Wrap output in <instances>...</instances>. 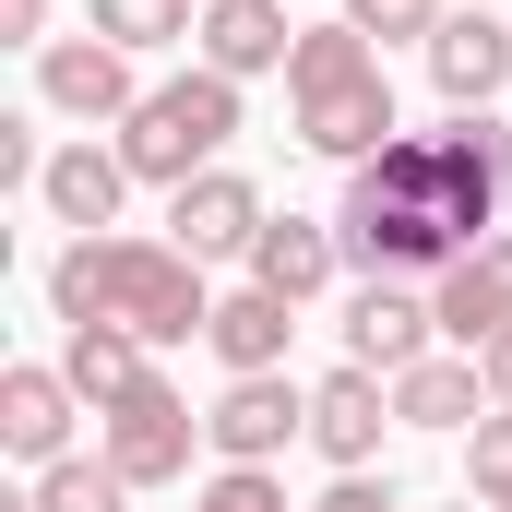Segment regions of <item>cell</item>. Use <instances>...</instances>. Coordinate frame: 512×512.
Segmentation results:
<instances>
[{"label": "cell", "instance_id": "obj_1", "mask_svg": "<svg viewBox=\"0 0 512 512\" xmlns=\"http://www.w3.org/2000/svg\"><path fill=\"white\" fill-rule=\"evenodd\" d=\"M501 179H512V131L489 108L453 120V131H393L370 167H346L334 239H346V262H370V274H441V262L477 251V239H501L489 227L501 215Z\"/></svg>", "mask_w": 512, "mask_h": 512}, {"label": "cell", "instance_id": "obj_2", "mask_svg": "<svg viewBox=\"0 0 512 512\" xmlns=\"http://www.w3.org/2000/svg\"><path fill=\"white\" fill-rule=\"evenodd\" d=\"M48 310L60 322H120L143 346H191L215 334V298H203V262L179 239H72L48 262Z\"/></svg>", "mask_w": 512, "mask_h": 512}, {"label": "cell", "instance_id": "obj_3", "mask_svg": "<svg viewBox=\"0 0 512 512\" xmlns=\"http://www.w3.org/2000/svg\"><path fill=\"white\" fill-rule=\"evenodd\" d=\"M286 96H298V143H310V155L370 167L393 143V84H382V48H370L358 24H298Z\"/></svg>", "mask_w": 512, "mask_h": 512}, {"label": "cell", "instance_id": "obj_4", "mask_svg": "<svg viewBox=\"0 0 512 512\" xmlns=\"http://www.w3.org/2000/svg\"><path fill=\"white\" fill-rule=\"evenodd\" d=\"M227 131H239V84H227V72H179V84H155V96L120 120V167H131V179L191 191V179L215 167Z\"/></svg>", "mask_w": 512, "mask_h": 512}, {"label": "cell", "instance_id": "obj_5", "mask_svg": "<svg viewBox=\"0 0 512 512\" xmlns=\"http://www.w3.org/2000/svg\"><path fill=\"white\" fill-rule=\"evenodd\" d=\"M191 441H203V417H191L167 382H143V393H120V405H108V465H120L131 489L191 477Z\"/></svg>", "mask_w": 512, "mask_h": 512}, {"label": "cell", "instance_id": "obj_6", "mask_svg": "<svg viewBox=\"0 0 512 512\" xmlns=\"http://www.w3.org/2000/svg\"><path fill=\"white\" fill-rule=\"evenodd\" d=\"M298 429H310V393L286 382V370H251V382H227V393H215V417H203V441H215L227 465H274Z\"/></svg>", "mask_w": 512, "mask_h": 512}, {"label": "cell", "instance_id": "obj_7", "mask_svg": "<svg viewBox=\"0 0 512 512\" xmlns=\"http://www.w3.org/2000/svg\"><path fill=\"white\" fill-rule=\"evenodd\" d=\"M429 334H441V310H429V298H405L393 274H370V286L346 298V370H382V382H405V370L429 358Z\"/></svg>", "mask_w": 512, "mask_h": 512}, {"label": "cell", "instance_id": "obj_8", "mask_svg": "<svg viewBox=\"0 0 512 512\" xmlns=\"http://www.w3.org/2000/svg\"><path fill=\"white\" fill-rule=\"evenodd\" d=\"M36 96H48L60 120H131V108H143V96H131V48H108V36L36 48Z\"/></svg>", "mask_w": 512, "mask_h": 512}, {"label": "cell", "instance_id": "obj_9", "mask_svg": "<svg viewBox=\"0 0 512 512\" xmlns=\"http://www.w3.org/2000/svg\"><path fill=\"white\" fill-rule=\"evenodd\" d=\"M167 227H179V251H191V262H227V251L251 262V239L274 227V215H262V191L239 179V167H203L191 191H167Z\"/></svg>", "mask_w": 512, "mask_h": 512}, {"label": "cell", "instance_id": "obj_10", "mask_svg": "<svg viewBox=\"0 0 512 512\" xmlns=\"http://www.w3.org/2000/svg\"><path fill=\"white\" fill-rule=\"evenodd\" d=\"M429 84L453 96V120H477V108L512 84V24H489V12H453V24L429 36Z\"/></svg>", "mask_w": 512, "mask_h": 512}, {"label": "cell", "instance_id": "obj_11", "mask_svg": "<svg viewBox=\"0 0 512 512\" xmlns=\"http://www.w3.org/2000/svg\"><path fill=\"white\" fill-rule=\"evenodd\" d=\"M441 334L453 346H489V334H512V239H477L465 262H441Z\"/></svg>", "mask_w": 512, "mask_h": 512}, {"label": "cell", "instance_id": "obj_12", "mask_svg": "<svg viewBox=\"0 0 512 512\" xmlns=\"http://www.w3.org/2000/svg\"><path fill=\"white\" fill-rule=\"evenodd\" d=\"M286 60H298V24L274 0H203V72L251 84V72H286Z\"/></svg>", "mask_w": 512, "mask_h": 512}, {"label": "cell", "instance_id": "obj_13", "mask_svg": "<svg viewBox=\"0 0 512 512\" xmlns=\"http://www.w3.org/2000/svg\"><path fill=\"white\" fill-rule=\"evenodd\" d=\"M382 417H393L382 370H334V382H310V441H322L346 477H370V453H382Z\"/></svg>", "mask_w": 512, "mask_h": 512}, {"label": "cell", "instance_id": "obj_14", "mask_svg": "<svg viewBox=\"0 0 512 512\" xmlns=\"http://www.w3.org/2000/svg\"><path fill=\"white\" fill-rule=\"evenodd\" d=\"M286 334H298V298H274V286H239V298H215V358H227V382H251V370H286Z\"/></svg>", "mask_w": 512, "mask_h": 512}, {"label": "cell", "instance_id": "obj_15", "mask_svg": "<svg viewBox=\"0 0 512 512\" xmlns=\"http://www.w3.org/2000/svg\"><path fill=\"white\" fill-rule=\"evenodd\" d=\"M36 191H48V215H60V227H84V239H96V227H108V215H120V191H131V167H120V143H60V155H48V179H36Z\"/></svg>", "mask_w": 512, "mask_h": 512}, {"label": "cell", "instance_id": "obj_16", "mask_svg": "<svg viewBox=\"0 0 512 512\" xmlns=\"http://www.w3.org/2000/svg\"><path fill=\"white\" fill-rule=\"evenodd\" d=\"M0 441L24 453V465H72L60 441H72V382L60 370H0Z\"/></svg>", "mask_w": 512, "mask_h": 512}, {"label": "cell", "instance_id": "obj_17", "mask_svg": "<svg viewBox=\"0 0 512 512\" xmlns=\"http://www.w3.org/2000/svg\"><path fill=\"white\" fill-rule=\"evenodd\" d=\"M334 262H346V239H334V227L274 215V227L251 239V286H274V298H322V286H334Z\"/></svg>", "mask_w": 512, "mask_h": 512}, {"label": "cell", "instance_id": "obj_18", "mask_svg": "<svg viewBox=\"0 0 512 512\" xmlns=\"http://www.w3.org/2000/svg\"><path fill=\"white\" fill-rule=\"evenodd\" d=\"M60 382L84 393V405H120V393H143V382H155V370H143V334H120V322H72Z\"/></svg>", "mask_w": 512, "mask_h": 512}, {"label": "cell", "instance_id": "obj_19", "mask_svg": "<svg viewBox=\"0 0 512 512\" xmlns=\"http://www.w3.org/2000/svg\"><path fill=\"white\" fill-rule=\"evenodd\" d=\"M477 393H489L477 358H417V370L393 382V417H405V429H477Z\"/></svg>", "mask_w": 512, "mask_h": 512}, {"label": "cell", "instance_id": "obj_20", "mask_svg": "<svg viewBox=\"0 0 512 512\" xmlns=\"http://www.w3.org/2000/svg\"><path fill=\"white\" fill-rule=\"evenodd\" d=\"M96 36L108 48H167V36H203L191 0H96Z\"/></svg>", "mask_w": 512, "mask_h": 512}, {"label": "cell", "instance_id": "obj_21", "mask_svg": "<svg viewBox=\"0 0 512 512\" xmlns=\"http://www.w3.org/2000/svg\"><path fill=\"white\" fill-rule=\"evenodd\" d=\"M120 501H131V477L108 465V453H96V465L72 453V465H48V477H36V512H120Z\"/></svg>", "mask_w": 512, "mask_h": 512}, {"label": "cell", "instance_id": "obj_22", "mask_svg": "<svg viewBox=\"0 0 512 512\" xmlns=\"http://www.w3.org/2000/svg\"><path fill=\"white\" fill-rule=\"evenodd\" d=\"M465 489H477V501H512V405H489V417L465 429Z\"/></svg>", "mask_w": 512, "mask_h": 512}, {"label": "cell", "instance_id": "obj_23", "mask_svg": "<svg viewBox=\"0 0 512 512\" xmlns=\"http://www.w3.org/2000/svg\"><path fill=\"white\" fill-rule=\"evenodd\" d=\"M346 24H358V36H441L453 12H441V0H346Z\"/></svg>", "mask_w": 512, "mask_h": 512}, {"label": "cell", "instance_id": "obj_24", "mask_svg": "<svg viewBox=\"0 0 512 512\" xmlns=\"http://www.w3.org/2000/svg\"><path fill=\"white\" fill-rule=\"evenodd\" d=\"M191 512H286V489H274L262 465H227V477H215V489H203Z\"/></svg>", "mask_w": 512, "mask_h": 512}, {"label": "cell", "instance_id": "obj_25", "mask_svg": "<svg viewBox=\"0 0 512 512\" xmlns=\"http://www.w3.org/2000/svg\"><path fill=\"white\" fill-rule=\"evenodd\" d=\"M0 36H12V48H60V36H48V0H0Z\"/></svg>", "mask_w": 512, "mask_h": 512}, {"label": "cell", "instance_id": "obj_26", "mask_svg": "<svg viewBox=\"0 0 512 512\" xmlns=\"http://www.w3.org/2000/svg\"><path fill=\"white\" fill-rule=\"evenodd\" d=\"M477 370H489V405H512V334H489V346H477Z\"/></svg>", "mask_w": 512, "mask_h": 512}, {"label": "cell", "instance_id": "obj_27", "mask_svg": "<svg viewBox=\"0 0 512 512\" xmlns=\"http://www.w3.org/2000/svg\"><path fill=\"white\" fill-rule=\"evenodd\" d=\"M322 512H405V501H393V489H370V477H346V489H334Z\"/></svg>", "mask_w": 512, "mask_h": 512}, {"label": "cell", "instance_id": "obj_28", "mask_svg": "<svg viewBox=\"0 0 512 512\" xmlns=\"http://www.w3.org/2000/svg\"><path fill=\"white\" fill-rule=\"evenodd\" d=\"M501 512H512V501H501Z\"/></svg>", "mask_w": 512, "mask_h": 512}]
</instances>
